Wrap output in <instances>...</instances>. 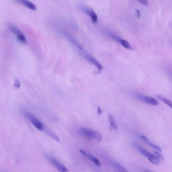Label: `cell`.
<instances>
[{
	"label": "cell",
	"mask_w": 172,
	"mask_h": 172,
	"mask_svg": "<svg viewBox=\"0 0 172 172\" xmlns=\"http://www.w3.org/2000/svg\"><path fill=\"white\" fill-rule=\"evenodd\" d=\"M80 133L81 135L88 138L95 139L99 141H102L101 134L98 131L87 128H82L80 129Z\"/></svg>",
	"instance_id": "cell-1"
},
{
	"label": "cell",
	"mask_w": 172,
	"mask_h": 172,
	"mask_svg": "<svg viewBox=\"0 0 172 172\" xmlns=\"http://www.w3.org/2000/svg\"><path fill=\"white\" fill-rule=\"evenodd\" d=\"M133 96L138 100L153 106H157L159 104V102L158 100L152 97L147 96L138 93H134Z\"/></svg>",
	"instance_id": "cell-2"
},
{
	"label": "cell",
	"mask_w": 172,
	"mask_h": 172,
	"mask_svg": "<svg viewBox=\"0 0 172 172\" xmlns=\"http://www.w3.org/2000/svg\"><path fill=\"white\" fill-rule=\"evenodd\" d=\"M25 115L29 119L32 124L39 131L44 130V126L41 122L34 115L30 112L25 111Z\"/></svg>",
	"instance_id": "cell-3"
},
{
	"label": "cell",
	"mask_w": 172,
	"mask_h": 172,
	"mask_svg": "<svg viewBox=\"0 0 172 172\" xmlns=\"http://www.w3.org/2000/svg\"><path fill=\"white\" fill-rule=\"evenodd\" d=\"M9 29L12 32L17 35V39L21 43H25L26 42V39L24 34H23L19 29L17 28L14 25L11 24H9L8 26Z\"/></svg>",
	"instance_id": "cell-4"
},
{
	"label": "cell",
	"mask_w": 172,
	"mask_h": 172,
	"mask_svg": "<svg viewBox=\"0 0 172 172\" xmlns=\"http://www.w3.org/2000/svg\"><path fill=\"white\" fill-rule=\"evenodd\" d=\"M50 161L51 164L56 167L58 171L60 172H69L68 170L56 159L54 158H51L50 159Z\"/></svg>",
	"instance_id": "cell-5"
},
{
	"label": "cell",
	"mask_w": 172,
	"mask_h": 172,
	"mask_svg": "<svg viewBox=\"0 0 172 172\" xmlns=\"http://www.w3.org/2000/svg\"><path fill=\"white\" fill-rule=\"evenodd\" d=\"M83 11L91 17L92 21L94 23H96L98 22V18L97 15L94 11L91 8L86 7H83L82 8Z\"/></svg>",
	"instance_id": "cell-6"
},
{
	"label": "cell",
	"mask_w": 172,
	"mask_h": 172,
	"mask_svg": "<svg viewBox=\"0 0 172 172\" xmlns=\"http://www.w3.org/2000/svg\"><path fill=\"white\" fill-rule=\"evenodd\" d=\"M84 56L86 60H87L88 61L90 62L92 64H94L95 66H96L98 68L99 71H101L103 70V67L101 64L98 62L94 58L92 57V56L90 55L87 54H84Z\"/></svg>",
	"instance_id": "cell-7"
},
{
	"label": "cell",
	"mask_w": 172,
	"mask_h": 172,
	"mask_svg": "<svg viewBox=\"0 0 172 172\" xmlns=\"http://www.w3.org/2000/svg\"><path fill=\"white\" fill-rule=\"evenodd\" d=\"M141 139L143 141L147 143L149 146H150L151 148L154 149L156 150L159 151L161 152L162 151V149L159 146L152 143L144 135H142L141 137Z\"/></svg>",
	"instance_id": "cell-8"
},
{
	"label": "cell",
	"mask_w": 172,
	"mask_h": 172,
	"mask_svg": "<svg viewBox=\"0 0 172 172\" xmlns=\"http://www.w3.org/2000/svg\"><path fill=\"white\" fill-rule=\"evenodd\" d=\"M43 126H44V131L46 134L51 138L55 140L57 142H58L59 141V139L57 134L53 131L48 128L46 126L44 125V126L43 125Z\"/></svg>",
	"instance_id": "cell-9"
},
{
	"label": "cell",
	"mask_w": 172,
	"mask_h": 172,
	"mask_svg": "<svg viewBox=\"0 0 172 172\" xmlns=\"http://www.w3.org/2000/svg\"><path fill=\"white\" fill-rule=\"evenodd\" d=\"M80 152L82 154L87 157L90 160H92V162H94V163L97 166L99 167H100V166H101V164H100V162H99V160L96 158L92 156V155L87 154V153H86L85 152H84V151L80 150Z\"/></svg>",
	"instance_id": "cell-10"
},
{
	"label": "cell",
	"mask_w": 172,
	"mask_h": 172,
	"mask_svg": "<svg viewBox=\"0 0 172 172\" xmlns=\"http://www.w3.org/2000/svg\"><path fill=\"white\" fill-rule=\"evenodd\" d=\"M111 164L115 169H116L118 172H129L126 168L117 163L115 162L114 161H112Z\"/></svg>",
	"instance_id": "cell-11"
},
{
	"label": "cell",
	"mask_w": 172,
	"mask_h": 172,
	"mask_svg": "<svg viewBox=\"0 0 172 172\" xmlns=\"http://www.w3.org/2000/svg\"><path fill=\"white\" fill-rule=\"evenodd\" d=\"M19 2L31 10H37V8L35 5L29 1H25V0H22V1H19Z\"/></svg>",
	"instance_id": "cell-12"
},
{
	"label": "cell",
	"mask_w": 172,
	"mask_h": 172,
	"mask_svg": "<svg viewBox=\"0 0 172 172\" xmlns=\"http://www.w3.org/2000/svg\"><path fill=\"white\" fill-rule=\"evenodd\" d=\"M108 119L111 127L113 129L116 130L117 128V126L116 121L113 116L112 114H109L108 116Z\"/></svg>",
	"instance_id": "cell-13"
},
{
	"label": "cell",
	"mask_w": 172,
	"mask_h": 172,
	"mask_svg": "<svg viewBox=\"0 0 172 172\" xmlns=\"http://www.w3.org/2000/svg\"><path fill=\"white\" fill-rule=\"evenodd\" d=\"M147 159L149 160L150 162L153 164L159 165L161 163V161L160 160L152 154H151V155Z\"/></svg>",
	"instance_id": "cell-14"
},
{
	"label": "cell",
	"mask_w": 172,
	"mask_h": 172,
	"mask_svg": "<svg viewBox=\"0 0 172 172\" xmlns=\"http://www.w3.org/2000/svg\"><path fill=\"white\" fill-rule=\"evenodd\" d=\"M156 97L158 98V99L161 100V101L164 103L168 105L169 107L171 108L172 107V103L171 102L165 98V97L159 95H156Z\"/></svg>",
	"instance_id": "cell-15"
},
{
	"label": "cell",
	"mask_w": 172,
	"mask_h": 172,
	"mask_svg": "<svg viewBox=\"0 0 172 172\" xmlns=\"http://www.w3.org/2000/svg\"><path fill=\"white\" fill-rule=\"evenodd\" d=\"M120 44L122 45L126 49L128 50H132L133 49V48L131 46V44H129L128 41H127L123 39H120Z\"/></svg>",
	"instance_id": "cell-16"
},
{
	"label": "cell",
	"mask_w": 172,
	"mask_h": 172,
	"mask_svg": "<svg viewBox=\"0 0 172 172\" xmlns=\"http://www.w3.org/2000/svg\"><path fill=\"white\" fill-rule=\"evenodd\" d=\"M154 154H155V156L159 159L162 160V161L164 160V158L162 154L157 151L154 152Z\"/></svg>",
	"instance_id": "cell-17"
},
{
	"label": "cell",
	"mask_w": 172,
	"mask_h": 172,
	"mask_svg": "<svg viewBox=\"0 0 172 172\" xmlns=\"http://www.w3.org/2000/svg\"><path fill=\"white\" fill-rule=\"evenodd\" d=\"M21 86L20 83L18 79H15L14 84V87L16 89H18L20 88Z\"/></svg>",
	"instance_id": "cell-18"
},
{
	"label": "cell",
	"mask_w": 172,
	"mask_h": 172,
	"mask_svg": "<svg viewBox=\"0 0 172 172\" xmlns=\"http://www.w3.org/2000/svg\"><path fill=\"white\" fill-rule=\"evenodd\" d=\"M139 2H141L144 5H147L148 4V1H146V0L145 1H140Z\"/></svg>",
	"instance_id": "cell-19"
},
{
	"label": "cell",
	"mask_w": 172,
	"mask_h": 172,
	"mask_svg": "<svg viewBox=\"0 0 172 172\" xmlns=\"http://www.w3.org/2000/svg\"><path fill=\"white\" fill-rule=\"evenodd\" d=\"M98 114H99V115L101 114L102 113V112H103L102 110L100 108V107H98Z\"/></svg>",
	"instance_id": "cell-20"
},
{
	"label": "cell",
	"mask_w": 172,
	"mask_h": 172,
	"mask_svg": "<svg viewBox=\"0 0 172 172\" xmlns=\"http://www.w3.org/2000/svg\"><path fill=\"white\" fill-rule=\"evenodd\" d=\"M136 15L137 17H139L140 16V11L138 10H137L136 11Z\"/></svg>",
	"instance_id": "cell-21"
},
{
	"label": "cell",
	"mask_w": 172,
	"mask_h": 172,
	"mask_svg": "<svg viewBox=\"0 0 172 172\" xmlns=\"http://www.w3.org/2000/svg\"><path fill=\"white\" fill-rule=\"evenodd\" d=\"M146 172H150V171H146Z\"/></svg>",
	"instance_id": "cell-22"
}]
</instances>
